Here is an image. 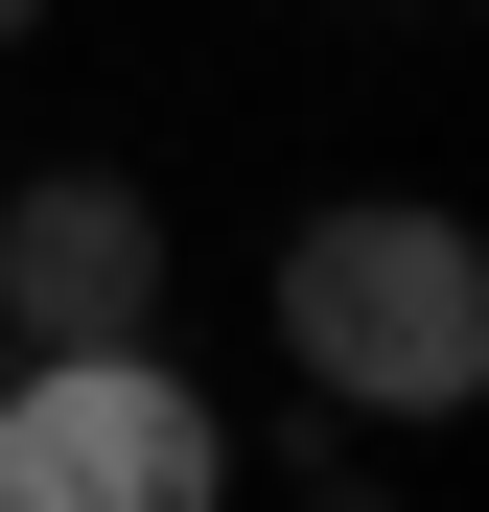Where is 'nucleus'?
<instances>
[{
	"label": "nucleus",
	"mask_w": 489,
	"mask_h": 512,
	"mask_svg": "<svg viewBox=\"0 0 489 512\" xmlns=\"http://www.w3.org/2000/svg\"><path fill=\"white\" fill-rule=\"evenodd\" d=\"M233 419L187 396L163 326H70V350H0V512H210Z\"/></svg>",
	"instance_id": "nucleus-2"
},
{
	"label": "nucleus",
	"mask_w": 489,
	"mask_h": 512,
	"mask_svg": "<svg viewBox=\"0 0 489 512\" xmlns=\"http://www.w3.org/2000/svg\"><path fill=\"white\" fill-rule=\"evenodd\" d=\"M70 326H163V210L117 163H47L0 210V350H70Z\"/></svg>",
	"instance_id": "nucleus-3"
},
{
	"label": "nucleus",
	"mask_w": 489,
	"mask_h": 512,
	"mask_svg": "<svg viewBox=\"0 0 489 512\" xmlns=\"http://www.w3.org/2000/svg\"><path fill=\"white\" fill-rule=\"evenodd\" d=\"M24 24H47V0H0V47H24Z\"/></svg>",
	"instance_id": "nucleus-4"
},
{
	"label": "nucleus",
	"mask_w": 489,
	"mask_h": 512,
	"mask_svg": "<svg viewBox=\"0 0 489 512\" xmlns=\"http://www.w3.org/2000/svg\"><path fill=\"white\" fill-rule=\"evenodd\" d=\"M280 373L326 419H373V443H420V419L489 396V233L420 210V187H326L280 233Z\"/></svg>",
	"instance_id": "nucleus-1"
}]
</instances>
